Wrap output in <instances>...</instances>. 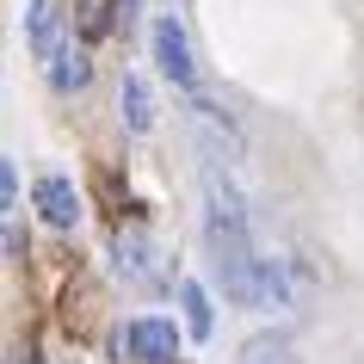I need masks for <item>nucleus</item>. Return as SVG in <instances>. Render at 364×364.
Here are the masks:
<instances>
[{
    "mask_svg": "<svg viewBox=\"0 0 364 364\" xmlns=\"http://www.w3.org/2000/svg\"><path fill=\"white\" fill-rule=\"evenodd\" d=\"M149 38H154V62H161V75H167L173 87H192V80H198V62H192V38H186V25L173 19V13H161Z\"/></svg>",
    "mask_w": 364,
    "mask_h": 364,
    "instance_id": "f03ea898",
    "label": "nucleus"
},
{
    "mask_svg": "<svg viewBox=\"0 0 364 364\" xmlns=\"http://www.w3.org/2000/svg\"><path fill=\"white\" fill-rule=\"evenodd\" d=\"M112 6L117 0H80V31H87V38H105V31H112Z\"/></svg>",
    "mask_w": 364,
    "mask_h": 364,
    "instance_id": "9d476101",
    "label": "nucleus"
},
{
    "mask_svg": "<svg viewBox=\"0 0 364 364\" xmlns=\"http://www.w3.org/2000/svg\"><path fill=\"white\" fill-rule=\"evenodd\" d=\"M117 272L136 290H154L161 284V247H154L149 235H117Z\"/></svg>",
    "mask_w": 364,
    "mask_h": 364,
    "instance_id": "39448f33",
    "label": "nucleus"
},
{
    "mask_svg": "<svg viewBox=\"0 0 364 364\" xmlns=\"http://www.w3.org/2000/svg\"><path fill=\"white\" fill-rule=\"evenodd\" d=\"M247 364H290V346L284 340H253L247 346Z\"/></svg>",
    "mask_w": 364,
    "mask_h": 364,
    "instance_id": "9b49d317",
    "label": "nucleus"
},
{
    "mask_svg": "<svg viewBox=\"0 0 364 364\" xmlns=\"http://www.w3.org/2000/svg\"><path fill=\"white\" fill-rule=\"evenodd\" d=\"M124 352L142 364H167V358H179V327L161 321V315H136L124 327Z\"/></svg>",
    "mask_w": 364,
    "mask_h": 364,
    "instance_id": "7ed1b4c3",
    "label": "nucleus"
},
{
    "mask_svg": "<svg viewBox=\"0 0 364 364\" xmlns=\"http://www.w3.org/2000/svg\"><path fill=\"white\" fill-rule=\"evenodd\" d=\"M179 303H186V327H192L198 340H204V333L216 327V315H210V296H204V284H186V290H179Z\"/></svg>",
    "mask_w": 364,
    "mask_h": 364,
    "instance_id": "1a4fd4ad",
    "label": "nucleus"
},
{
    "mask_svg": "<svg viewBox=\"0 0 364 364\" xmlns=\"http://www.w3.org/2000/svg\"><path fill=\"white\" fill-rule=\"evenodd\" d=\"M87 80H93V62H87V50H75V43H68V56L50 68V87H56V93H80Z\"/></svg>",
    "mask_w": 364,
    "mask_h": 364,
    "instance_id": "6e6552de",
    "label": "nucleus"
},
{
    "mask_svg": "<svg viewBox=\"0 0 364 364\" xmlns=\"http://www.w3.org/2000/svg\"><path fill=\"white\" fill-rule=\"evenodd\" d=\"M117 112H124V130H130V136H149L154 130V93H149V80H142V75H124Z\"/></svg>",
    "mask_w": 364,
    "mask_h": 364,
    "instance_id": "0eeeda50",
    "label": "nucleus"
},
{
    "mask_svg": "<svg viewBox=\"0 0 364 364\" xmlns=\"http://www.w3.org/2000/svg\"><path fill=\"white\" fill-rule=\"evenodd\" d=\"M192 124H198V142H204V161H210V167H216V161H241V130L223 117V105L198 99Z\"/></svg>",
    "mask_w": 364,
    "mask_h": 364,
    "instance_id": "20e7f679",
    "label": "nucleus"
},
{
    "mask_svg": "<svg viewBox=\"0 0 364 364\" xmlns=\"http://www.w3.org/2000/svg\"><path fill=\"white\" fill-rule=\"evenodd\" d=\"M0 204H6V216L19 210V167L13 161H0Z\"/></svg>",
    "mask_w": 364,
    "mask_h": 364,
    "instance_id": "f8f14e48",
    "label": "nucleus"
},
{
    "mask_svg": "<svg viewBox=\"0 0 364 364\" xmlns=\"http://www.w3.org/2000/svg\"><path fill=\"white\" fill-rule=\"evenodd\" d=\"M25 43H31V56L43 68H56L68 56V25H62V6L56 0H31L25 6Z\"/></svg>",
    "mask_w": 364,
    "mask_h": 364,
    "instance_id": "f257e3e1",
    "label": "nucleus"
},
{
    "mask_svg": "<svg viewBox=\"0 0 364 364\" xmlns=\"http://www.w3.org/2000/svg\"><path fill=\"white\" fill-rule=\"evenodd\" d=\"M38 210H43L50 229H75V223H80V192L62 179V173H43V179H38Z\"/></svg>",
    "mask_w": 364,
    "mask_h": 364,
    "instance_id": "423d86ee",
    "label": "nucleus"
}]
</instances>
